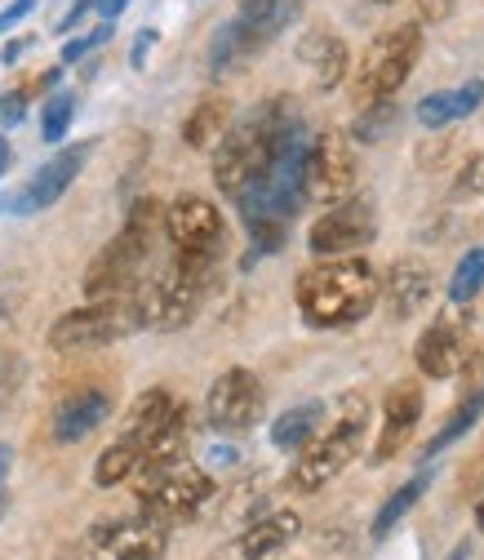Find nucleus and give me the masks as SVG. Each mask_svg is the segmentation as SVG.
Instances as JSON below:
<instances>
[{
  "instance_id": "obj_20",
  "label": "nucleus",
  "mask_w": 484,
  "mask_h": 560,
  "mask_svg": "<svg viewBox=\"0 0 484 560\" xmlns=\"http://www.w3.org/2000/svg\"><path fill=\"white\" fill-rule=\"evenodd\" d=\"M432 285H436V280H432L427 262H418V258L391 262L387 285H382V307H387V316H391V320L418 316V312L427 307V299H432Z\"/></svg>"
},
{
  "instance_id": "obj_9",
  "label": "nucleus",
  "mask_w": 484,
  "mask_h": 560,
  "mask_svg": "<svg viewBox=\"0 0 484 560\" xmlns=\"http://www.w3.org/2000/svg\"><path fill=\"white\" fill-rule=\"evenodd\" d=\"M418 54H423V27H418V23H404V27L382 32V36L369 45V54L361 58L356 98H361V103H382V98H391V94L409 81Z\"/></svg>"
},
{
  "instance_id": "obj_21",
  "label": "nucleus",
  "mask_w": 484,
  "mask_h": 560,
  "mask_svg": "<svg viewBox=\"0 0 484 560\" xmlns=\"http://www.w3.org/2000/svg\"><path fill=\"white\" fill-rule=\"evenodd\" d=\"M484 413V357H475V378L467 383V392H462V400L453 405V413L445 418V428L423 445V463H432L440 450H449L453 441H462L471 428H475V418Z\"/></svg>"
},
{
  "instance_id": "obj_11",
  "label": "nucleus",
  "mask_w": 484,
  "mask_h": 560,
  "mask_svg": "<svg viewBox=\"0 0 484 560\" xmlns=\"http://www.w3.org/2000/svg\"><path fill=\"white\" fill-rule=\"evenodd\" d=\"M356 187V152L347 143V133H316L307 148V170H303V191L311 205H338L347 200Z\"/></svg>"
},
{
  "instance_id": "obj_15",
  "label": "nucleus",
  "mask_w": 484,
  "mask_h": 560,
  "mask_svg": "<svg viewBox=\"0 0 484 560\" xmlns=\"http://www.w3.org/2000/svg\"><path fill=\"white\" fill-rule=\"evenodd\" d=\"M298 534H303V516L298 512H290V508L267 512V516L249 521L240 534H232L214 551V560H271L275 551H285Z\"/></svg>"
},
{
  "instance_id": "obj_16",
  "label": "nucleus",
  "mask_w": 484,
  "mask_h": 560,
  "mask_svg": "<svg viewBox=\"0 0 484 560\" xmlns=\"http://www.w3.org/2000/svg\"><path fill=\"white\" fill-rule=\"evenodd\" d=\"M90 143H76V148H62L49 165H40V174L14 196V219H32V214H40V209H49L67 187L76 183V174L85 170V161H90Z\"/></svg>"
},
{
  "instance_id": "obj_12",
  "label": "nucleus",
  "mask_w": 484,
  "mask_h": 560,
  "mask_svg": "<svg viewBox=\"0 0 484 560\" xmlns=\"http://www.w3.org/2000/svg\"><path fill=\"white\" fill-rule=\"evenodd\" d=\"M378 236V209L369 196H352V200H338L329 205V214H320L307 232V249L316 258H342V254H356Z\"/></svg>"
},
{
  "instance_id": "obj_17",
  "label": "nucleus",
  "mask_w": 484,
  "mask_h": 560,
  "mask_svg": "<svg viewBox=\"0 0 484 560\" xmlns=\"http://www.w3.org/2000/svg\"><path fill=\"white\" fill-rule=\"evenodd\" d=\"M418 418H423V392L413 387V383H400L387 392L382 400V428H378V445H374V467L391 463L404 441L413 436V428H418Z\"/></svg>"
},
{
  "instance_id": "obj_13",
  "label": "nucleus",
  "mask_w": 484,
  "mask_h": 560,
  "mask_svg": "<svg viewBox=\"0 0 484 560\" xmlns=\"http://www.w3.org/2000/svg\"><path fill=\"white\" fill-rule=\"evenodd\" d=\"M204 413H210L214 432H249L262 418V383L249 370H223L210 387V400H204Z\"/></svg>"
},
{
  "instance_id": "obj_44",
  "label": "nucleus",
  "mask_w": 484,
  "mask_h": 560,
  "mask_svg": "<svg viewBox=\"0 0 484 560\" xmlns=\"http://www.w3.org/2000/svg\"><path fill=\"white\" fill-rule=\"evenodd\" d=\"M5 170H10V143L0 138V178H5Z\"/></svg>"
},
{
  "instance_id": "obj_43",
  "label": "nucleus",
  "mask_w": 484,
  "mask_h": 560,
  "mask_svg": "<svg viewBox=\"0 0 484 560\" xmlns=\"http://www.w3.org/2000/svg\"><path fill=\"white\" fill-rule=\"evenodd\" d=\"M27 45H32V40H27V36H23V40H14V45H10V49H5V62H19V58H23V54H27Z\"/></svg>"
},
{
  "instance_id": "obj_4",
  "label": "nucleus",
  "mask_w": 484,
  "mask_h": 560,
  "mask_svg": "<svg viewBox=\"0 0 484 560\" xmlns=\"http://www.w3.org/2000/svg\"><path fill=\"white\" fill-rule=\"evenodd\" d=\"M365 428H369V400L361 392L342 396L333 423L320 428V436L298 454V463L290 471V485L298 489V494H316V489H324L333 476H342L365 445Z\"/></svg>"
},
{
  "instance_id": "obj_28",
  "label": "nucleus",
  "mask_w": 484,
  "mask_h": 560,
  "mask_svg": "<svg viewBox=\"0 0 484 560\" xmlns=\"http://www.w3.org/2000/svg\"><path fill=\"white\" fill-rule=\"evenodd\" d=\"M240 19L253 27V36L267 45L275 32H281L290 19H294V0H245Z\"/></svg>"
},
{
  "instance_id": "obj_10",
  "label": "nucleus",
  "mask_w": 484,
  "mask_h": 560,
  "mask_svg": "<svg viewBox=\"0 0 484 560\" xmlns=\"http://www.w3.org/2000/svg\"><path fill=\"white\" fill-rule=\"evenodd\" d=\"M165 551H169V525L147 512L98 525L81 542V560H165Z\"/></svg>"
},
{
  "instance_id": "obj_14",
  "label": "nucleus",
  "mask_w": 484,
  "mask_h": 560,
  "mask_svg": "<svg viewBox=\"0 0 484 560\" xmlns=\"http://www.w3.org/2000/svg\"><path fill=\"white\" fill-rule=\"evenodd\" d=\"M165 232L187 254H219L223 249V236H227L219 205L204 200V196H178L165 209Z\"/></svg>"
},
{
  "instance_id": "obj_38",
  "label": "nucleus",
  "mask_w": 484,
  "mask_h": 560,
  "mask_svg": "<svg viewBox=\"0 0 484 560\" xmlns=\"http://www.w3.org/2000/svg\"><path fill=\"white\" fill-rule=\"evenodd\" d=\"M23 103H27L23 94H10L5 103H0V120H5V125H19V120H23Z\"/></svg>"
},
{
  "instance_id": "obj_19",
  "label": "nucleus",
  "mask_w": 484,
  "mask_h": 560,
  "mask_svg": "<svg viewBox=\"0 0 484 560\" xmlns=\"http://www.w3.org/2000/svg\"><path fill=\"white\" fill-rule=\"evenodd\" d=\"M413 357H418V370L427 374V378H453L471 357H467V334H462V325L458 320H436V325H427L423 329V338H418V347H413Z\"/></svg>"
},
{
  "instance_id": "obj_34",
  "label": "nucleus",
  "mask_w": 484,
  "mask_h": 560,
  "mask_svg": "<svg viewBox=\"0 0 484 560\" xmlns=\"http://www.w3.org/2000/svg\"><path fill=\"white\" fill-rule=\"evenodd\" d=\"M480 191H484V156H471V161L462 165L458 183H453V196L462 200V196H480Z\"/></svg>"
},
{
  "instance_id": "obj_45",
  "label": "nucleus",
  "mask_w": 484,
  "mask_h": 560,
  "mask_svg": "<svg viewBox=\"0 0 484 560\" xmlns=\"http://www.w3.org/2000/svg\"><path fill=\"white\" fill-rule=\"evenodd\" d=\"M467 556H471V542H458V547L449 551V560H467Z\"/></svg>"
},
{
  "instance_id": "obj_31",
  "label": "nucleus",
  "mask_w": 484,
  "mask_h": 560,
  "mask_svg": "<svg viewBox=\"0 0 484 560\" xmlns=\"http://www.w3.org/2000/svg\"><path fill=\"white\" fill-rule=\"evenodd\" d=\"M396 120H400V112H396V103H391V98L369 103V107L361 112V120H356V138H361V143H378V138H382Z\"/></svg>"
},
{
  "instance_id": "obj_46",
  "label": "nucleus",
  "mask_w": 484,
  "mask_h": 560,
  "mask_svg": "<svg viewBox=\"0 0 484 560\" xmlns=\"http://www.w3.org/2000/svg\"><path fill=\"white\" fill-rule=\"evenodd\" d=\"M374 5H396V0H374Z\"/></svg>"
},
{
  "instance_id": "obj_7",
  "label": "nucleus",
  "mask_w": 484,
  "mask_h": 560,
  "mask_svg": "<svg viewBox=\"0 0 484 560\" xmlns=\"http://www.w3.org/2000/svg\"><path fill=\"white\" fill-rule=\"evenodd\" d=\"M214 258L219 254H187V249H178V258L152 280V285L138 290L143 312H147V325L182 329L200 312V303H204V290H210V276H214Z\"/></svg>"
},
{
  "instance_id": "obj_27",
  "label": "nucleus",
  "mask_w": 484,
  "mask_h": 560,
  "mask_svg": "<svg viewBox=\"0 0 484 560\" xmlns=\"http://www.w3.org/2000/svg\"><path fill=\"white\" fill-rule=\"evenodd\" d=\"M258 45H262V40L253 36V27H249L245 19H236V23H227V27L214 36V45H210V67H214V72H232V67L245 62Z\"/></svg>"
},
{
  "instance_id": "obj_18",
  "label": "nucleus",
  "mask_w": 484,
  "mask_h": 560,
  "mask_svg": "<svg viewBox=\"0 0 484 560\" xmlns=\"http://www.w3.org/2000/svg\"><path fill=\"white\" fill-rule=\"evenodd\" d=\"M107 413H111V396L103 387H81L72 396H62L58 409H54V441L58 445L85 441L94 428L107 423Z\"/></svg>"
},
{
  "instance_id": "obj_39",
  "label": "nucleus",
  "mask_w": 484,
  "mask_h": 560,
  "mask_svg": "<svg viewBox=\"0 0 484 560\" xmlns=\"http://www.w3.org/2000/svg\"><path fill=\"white\" fill-rule=\"evenodd\" d=\"M32 10H36V0H14V5H10L5 14H0V23H5V27H14V23H19V19H27Z\"/></svg>"
},
{
  "instance_id": "obj_41",
  "label": "nucleus",
  "mask_w": 484,
  "mask_h": 560,
  "mask_svg": "<svg viewBox=\"0 0 484 560\" xmlns=\"http://www.w3.org/2000/svg\"><path fill=\"white\" fill-rule=\"evenodd\" d=\"M423 14L427 19H449L453 14V0H423Z\"/></svg>"
},
{
  "instance_id": "obj_40",
  "label": "nucleus",
  "mask_w": 484,
  "mask_h": 560,
  "mask_svg": "<svg viewBox=\"0 0 484 560\" xmlns=\"http://www.w3.org/2000/svg\"><path fill=\"white\" fill-rule=\"evenodd\" d=\"M125 10H129V0H98V14H103V23H116Z\"/></svg>"
},
{
  "instance_id": "obj_3",
  "label": "nucleus",
  "mask_w": 484,
  "mask_h": 560,
  "mask_svg": "<svg viewBox=\"0 0 484 560\" xmlns=\"http://www.w3.org/2000/svg\"><path fill=\"white\" fill-rule=\"evenodd\" d=\"M161 205L152 196L133 200L129 214H125V228L98 249V258L85 267V299L98 303V299H116V294H129V285L143 271L147 254H152V241H156V228H161Z\"/></svg>"
},
{
  "instance_id": "obj_37",
  "label": "nucleus",
  "mask_w": 484,
  "mask_h": 560,
  "mask_svg": "<svg viewBox=\"0 0 484 560\" xmlns=\"http://www.w3.org/2000/svg\"><path fill=\"white\" fill-rule=\"evenodd\" d=\"M10 463H14L10 445H0V516H5V508H10V494H5V480H10Z\"/></svg>"
},
{
  "instance_id": "obj_22",
  "label": "nucleus",
  "mask_w": 484,
  "mask_h": 560,
  "mask_svg": "<svg viewBox=\"0 0 484 560\" xmlns=\"http://www.w3.org/2000/svg\"><path fill=\"white\" fill-rule=\"evenodd\" d=\"M324 428V405L320 400H307V405H294L285 409L281 418H275V428H271V445L275 450H290V454H303Z\"/></svg>"
},
{
  "instance_id": "obj_8",
  "label": "nucleus",
  "mask_w": 484,
  "mask_h": 560,
  "mask_svg": "<svg viewBox=\"0 0 484 560\" xmlns=\"http://www.w3.org/2000/svg\"><path fill=\"white\" fill-rule=\"evenodd\" d=\"M210 499H214V476L191 463H174L156 476H143V485H138V508L165 525L200 516L210 508Z\"/></svg>"
},
{
  "instance_id": "obj_5",
  "label": "nucleus",
  "mask_w": 484,
  "mask_h": 560,
  "mask_svg": "<svg viewBox=\"0 0 484 560\" xmlns=\"http://www.w3.org/2000/svg\"><path fill=\"white\" fill-rule=\"evenodd\" d=\"M174 413H178V400L165 387H152V392L138 396L129 405V413H125V423H120V436L94 463V485L98 489H111V485H125L129 476L143 471V458L152 454L156 436L165 432V423H169Z\"/></svg>"
},
{
  "instance_id": "obj_33",
  "label": "nucleus",
  "mask_w": 484,
  "mask_h": 560,
  "mask_svg": "<svg viewBox=\"0 0 484 560\" xmlns=\"http://www.w3.org/2000/svg\"><path fill=\"white\" fill-rule=\"evenodd\" d=\"M116 23H103V27H94V32H85V36H76V40H67L62 45V62H81L85 54H94V49H103L116 32H111Z\"/></svg>"
},
{
  "instance_id": "obj_6",
  "label": "nucleus",
  "mask_w": 484,
  "mask_h": 560,
  "mask_svg": "<svg viewBox=\"0 0 484 560\" xmlns=\"http://www.w3.org/2000/svg\"><path fill=\"white\" fill-rule=\"evenodd\" d=\"M143 325H147L143 299H138V294H116V299L85 303L76 312H62L49 325V347H54V352H62V357H72V352H90V347L120 342L125 334L143 329Z\"/></svg>"
},
{
  "instance_id": "obj_29",
  "label": "nucleus",
  "mask_w": 484,
  "mask_h": 560,
  "mask_svg": "<svg viewBox=\"0 0 484 560\" xmlns=\"http://www.w3.org/2000/svg\"><path fill=\"white\" fill-rule=\"evenodd\" d=\"M72 116H76V94L72 90L49 94L45 107H40V138L45 143H62L67 129H72Z\"/></svg>"
},
{
  "instance_id": "obj_32",
  "label": "nucleus",
  "mask_w": 484,
  "mask_h": 560,
  "mask_svg": "<svg viewBox=\"0 0 484 560\" xmlns=\"http://www.w3.org/2000/svg\"><path fill=\"white\" fill-rule=\"evenodd\" d=\"M23 374H27V365L19 352H0V413H5L14 405V396L23 392Z\"/></svg>"
},
{
  "instance_id": "obj_30",
  "label": "nucleus",
  "mask_w": 484,
  "mask_h": 560,
  "mask_svg": "<svg viewBox=\"0 0 484 560\" xmlns=\"http://www.w3.org/2000/svg\"><path fill=\"white\" fill-rule=\"evenodd\" d=\"M480 290H484V245L480 249H467V258L449 276V299L453 303H471Z\"/></svg>"
},
{
  "instance_id": "obj_24",
  "label": "nucleus",
  "mask_w": 484,
  "mask_h": 560,
  "mask_svg": "<svg viewBox=\"0 0 484 560\" xmlns=\"http://www.w3.org/2000/svg\"><path fill=\"white\" fill-rule=\"evenodd\" d=\"M480 98H484V85H480V81H467L462 90H445V94H427V98L418 103V120H423L427 129H440V125H453V120H462V116H471V112L480 107Z\"/></svg>"
},
{
  "instance_id": "obj_42",
  "label": "nucleus",
  "mask_w": 484,
  "mask_h": 560,
  "mask_svg": "<svg viewBox=\"0 0 484 560\" xmlns=\"http://www.w3.org/2000/svg\"><path fill=\"white\" fill-rule=\"evenodd\" d=\"M471 512H475V525H480V534H484V476H480V485H475V499H471Z\"/></svg>"
},
{
  "instance_id": "obj_25",
  "label": "nucleus",
  "mask_w": 484,
  "mask_h": 560,
  "mask_svg": "<svg viewBox=\"0 0 484 560\" xmlns=\"http://www.w3.org/2000/svg\"><path fill=\"white\" fill-rule=\"evenodd\" d=\"M227 116H232L227 112V98H200L191 107L187 125H182V143L196 148V152L223 143V138H227Z\"/></svg>"
},
{
  "instance_id": "obj_36",
  "label": "nucleus",
  "mask_w": 484,
  "mask_h": 560,
  "mask_svg": "<svg viewBox=\"0 0 484 560\" xmlns=\"http://www.w3.org/2000/svg\"><path fill=\"white\" fill-rule=\"evenodd\" d=\"M85 10H98V0H72V10L58 19V32H72V27L85 19Z\"/></svg>"
},
{
  "instance_id": "obj_2",
  "label": "nucleus",
  "mask_w": 484,
  "mask_h": 560,
  "mask_svg": "<svg viewBox=\"0 0 484 560\" xmlns=\"http://www.w3.org/2000/svg\"><path fill=\"white\" fill-rule=\"evenodd\" d=\"M294 125H303L294 116V107L285 98H271L253 116H245L236 129H227V138L219 143V156H214V183H219V191H227L236 200L271 165V156L281 152V143L290 138Z\"/></svg>"
},
{
  "instance_id": "obj_26",
  "label": "nucleus",
  "mask_w": 484,
  "mask_h": 560,
  "mask_svg": "<svg viewBox=\"0 0 484 560\" xmlns=\"http://www.w3.org/2000/svg\"><path fill=\"white\" fill-rule=\"evenodd\" d=\"M427 489H432V471L423 467L418 476H413V480H404V485L396 489V494H391V499L378 508V516H374V529H369V534L382 542V538H387V534H391V529H396V525H400V521H404L413 508H418V499L427 494Z\"/></svg>"
},
{
  "instance_id": "obj_35",
  "label": "nucleus",
  "mask_w": 484,
  "mask_h": 560,
  "mask_svg": "<svg viewBox=\"0 0 484 560\" xmlns=\"http://www.w3.org/2000/svg\"><path fill=\"white\" fill-rule=\"evenodd\" d=\"M156 36H161V32H152V27L138 32V40H133V49H129V62H133V67H143V62H147V54H152Z\"/></svg>"
},
{
  "instance_id": "obj_1",
  "label": "nucleus",
  "mask_w": 484,
  "mask_h": 560,
  "mask_svg": "<svg viewBox=\"0 0 484 560\" xmlns=\"http://www.w3.org/2000/svg\"><path fill=\"white\" fill-rule=\"evenodd\" d=\"M294 294H298V312L307 325L347 329L374 312L382 285H378V271L365 258L342 254V258H320L316 267H307L298 276Z\"/></svg>"
},
{
  "instance_id": "obj_47",
  "label": "nucleus",
  "mask_w": 484,
  "mask_h": 560,
  "mask_svg": "<svg viewBox=\"0 0 484 560\" xmlns=\"http://www.w3.org/2000/svg\"><path fill=\"white\" fill-rule=\"evenodd\" d=\"M0 32H5V23H0Z\"/></svg>"
},
{
  "instance_id": "obj_23",
  "label": "nucleus",
  "mask_w": 484,
  "mask_h": 560,
  "mask_svg": "<svg viewBox=\"0 0 484 560\" xmlns=\"http://www.w3.org/2000/svg\"><path fill=\"white\" fill-rule=\"evenodd\" d=\"M298 58L316 72V85L320 90H333L342 81V72H347V45H342L338 36H329V32H311L298 45Z\"/></svg>"
}]
</instances>
